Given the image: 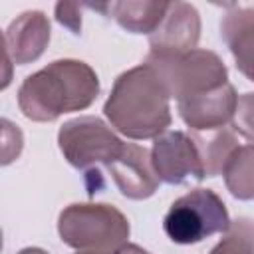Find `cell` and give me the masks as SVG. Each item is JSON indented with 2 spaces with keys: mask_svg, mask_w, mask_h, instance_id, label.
Here are the masks:
<instances>
[{
  "mask_svg": "<svg viewBox=\"0 0 254 254\" xmlns=\"http://www.w3.org/2000/svg\"><path fill=\"white\" fill-rule=\"evenodd\" d=\"M97 95L99 77L89 64L79 60H56L22 81L18 107L24 117L48 123L64 113L87 109Z\"/></svg>",
  "mask_w": 254,
  "mask_h": 254,
  "instance_id": "1",
  "label": "cell"
},
{
  "mask_svg": "<svg viewBox=\"0 0 254 254\" xmlns=\"http://www.w3.org/2000/svg\"><path fill=\"white\" fill-rule=\"evenodd\" d=\"M169 99L155 69L143 62L115 79L103 113L111 127L129 139H157L171 125Z\"/></svg>",
  "mask_w": 254,
  "mask_h": 254,
  "instance_id": "2",
  "label": "cell"
},
{
  "mask_svg": "<svg viewBox=\"0 0 254 254\" xmlns=\"http://www.w3.org/2000/svg\"><path fill=\"white\" fill-rule=\"evenodd\" d=\"M127 216L111 204H69L58 216V234L62 242L77 252L111 254L129 238Z\"/></svg>",
  "mask_w": 254,
  "mask_h": 254,
  "instance_id": "3",
  "label": "cell"
},
{
  "mask_svg": "<svg viewBox=\"0 0 254 254\" xmlns=\"http://www.w3.org/2000/svg\"><path fill=\"white\" fill-rule=\"evenodd\" d=\"M145 64L155 69L169 97L177 101L228 83L224 62L210 50L194 48L183 54L149 52Z\"/></svg>",
  "mask_w": 254,
  "mask_h": 254,
  "instance_id": "4",
  "label": "cell"
},
{
  "mask_svg": "<svg viewBox=\"0 0 254 254\" xmlns=\"http://www.w3.org/2000/svg\"><path fill=\"white\" fill-rule=\"evenodd\" d=\"M226 204L212 189H194L177 198L163 218V230L175 244H198L230 228Z\"/></svg>",
  "mask_w": 254,
  "mask_h": 254,
  "instance_id": "5",
  "label": "cell"
},
{
  "mask_svg": "<svg viewBox=\"0 0 254 254\" xmlns=\"http://www.w3.org/2000/svg\"><path fill=\"white\" fill-rule=\"evenodd\" d=\"M58 145L64 159L77 171L113 163L125 143L99 117L83 115L65 121L58 131Z\"/></svg>",
  "mask_w": 254,
  "mask_h": 254,
  "instance_id": "6",
  "label": "cell"
},
{
  "mask_svg": "<svg viewBox=\"0 0 254 254\" xmlns=\"http://www.w3.org/2000/svg\"><path fill=\"white\" fill-rule=\"evenodd\" d=\"M151 161L159 181L167 185H185L206 177L196 133L165 131L153 143Z\"/></svg>",
  "mask_w": 254,
  "mask_h": 254,
  "instance_id": "7",
  "label": "cell"
},
{
  "mask_svg": "<svg viewBox=\"0 0 254 254\" xmlns=\"http://www.w3.org/2000/svg\"><path fill=\"white\" fill-rule=\"evenodd\" d=\"M107 171L119 192L131 200L153 196L161 183L151 161V151L135 143H125L119 157L107 165Z\"/></svg>",
  "mask_w": 254,
  "mask_h": 254,
  "instance_id": "8",
  "label": "cell"
},
{
  "mask_svg": "<svg viewBox=\"0 0 254 254\" xmlns=\"http://www.w3.org/2000/svg\"><path fill=\"white\" fill-rule=\"evenodd\" d=\"M238 95L232 83L177 101L181 119L192 131H214L232 123Z\"/></svg>",
  "mask_w": 254,
  "mask_h": 254,
  "instance_id": "9",
  "label": "cell"
},
{
  "mask_svg": "<svg viewBox=\"0 0 254 254\" xmlns=\"http://www.w3.org/2000/svg\"><path fill=\"white\" fill-rule=\"evenodd\" d=\"M200 38V16L189 2H169L159 28L149 36V52L183 54L196 48Z\"/></svg>",
  "mask_w": 254,
  "mask_h": 254,
  "instance_id": "10",
  "label": "cell"
},
{
  "mask_svg": "<svg viewBox=\"0 0 254 254\" xmlns=\"http://www.w3.org/2000/svg\"><path fill=\"white\" fill-rule=\"evenodd\" d=\"M50 42V22L40 10H28L20 14L4 32L6 56L16 65H26L36 62L48 48Z\"/></svg>",
  "mask_w": 254,
  "mask_h": 254,
  "instance_id": "11",
  "label": "cell"
},
{
  "mask_svg": "<svg viewBox=\"0 0 254 254\" xmlns=\"http://www.w3.org/2000/svg\"><path fill=\"white\" fill-rule=\"evenodd\" d=\"M220 36L240 73L254 81V8L232 6L220 22Z\"/></svg>",
  "mask_w": 254,
  "mask_h": 254,
  "instance_id": "12",
  "label": "cell"
},
{
  "mask_svg": "<svg viewBox=\"0 0 254 254\" xmlns=\"http://www.w3.org/2000/svg\"><path fill=\"white\" fill-rule=\"evenodd\" d=\"M91 10H99L105 16H111L123 30L131 34H153L163 22L169 2H103L87 4Z\"/></svg>",
  "mask_w": 254,
  "mask_h": 254,
  "instance_id": "13",
  "label": "cell"
},
{
  "mask_svg": "<svg viewBox=\"0 0 254 254\" xmlns=\"http://www.w3.org/2000/svg\"><path fill=\"white\" fill-rule=\"evenodd\" d=\"M224 185L238 200H254V143L240 145L228 159L224 171Z\"/></svg>",
  "mask_w": 254,
  "mask_h": 254,
  "instance_id": "14",
  "label": "cell"
},
{
  "mask_svg": "<svg viewBox=\"0 0 254 254\" xmlns=\"http://www.w3.org/2000/svg\"><path fill=\"white\" fill-rule=\"evenodd\" d=\"M196 141H198V149H200V157H202L206 177L222 175L228 159L240 147L234 131H230L226 127L216 129V133L208 139H202L200 135H196Z\"/></svg>",
  "mask_w": 254,
  "mask_h": 254,
  "instance_id": "15",
  "label": "cell"
},
{
  "mask_svg": "<svg viewBox=\"0 0 254 254\" xmlns=\"http://www.w3.org/2000/svg\"><path fill=\"white\" fill-rule=\"evenodd\" d=\"M210 254H254V220L236 218L224 232V238L210 250Z\"/></svg>",
  "mask_w": 254,
  "mask_h": 254,
  "instance_id": "16",
  "label": "cell"
},
{
  "mask_svg": "<svg viewBox=\"0 0 254 254\" xmlns=\"http://www.w3.org/2000/svg\"><path fill=\"white\" fill-rule=\"evenodd\" d=\"M232 127L234 131H238V135L254 143V93L238 95L234 117H232Z\"/></svg>",
  "mask_w": 254,
  "mask_h": 254,
  "instance_id": "17",
  "label": "cell"
},
{
  "mask_svg": "<svg viewBox=\"0 0 254 254\" xmlns=\"http://www.w3.org/2000/svg\"><path fill=\"white\" fill-rule=\"evenodd\" d=\"M2 165H8L22 151V133L8 119H2Z\"/></svg>",
  "mask_w": 254,
  "mask_h": 254,
  "instance_id": "18",
  "label": "cell"
},
{
  "mask_svg": "<svg viewBox=\"0 0 254 254\" xmlns=\"http://www.w3.org/2000/svg\"><path fill=\"white\" fill-rule=\"evenodd\" d=\"M56 20L64 28H67L71 34H79L81 32V10H79V4H71V2L56 4Z\"/></svg>",
  "mask_w": 254,
  "mask_h": 254,
  "instance_id": "19",
  "label": "cell"
},
{
  "mask_svg": "<svg viewBox=\"0 0 254 254\" xmlns=\"http://www.w3.org/2000/svg\"><path fill=\"white\" fill-rule=\"evenodd\" d=\"M111 254H149V252L143 250V248L137 246V244H123L121 248H117V250L111 252Z\"/></svg>",
  "mask_w": 254,
  "mask_h": 254,
  "instance_id": "20",
  "label": "cell"
},
{
  "mask_svg": "<svg viewBox=\"0 0 254 254\" xmlns=\"http://www.w3.org/2000/svg\"><path fill=\"white\" fill-rule=\"evenodd\" d=\"M18 254H48V252L42 250V248H24V250H20Z\"/></svg>",
  "mask_w": 254,
  "mask_h": 254,
  "instance_id": "21",
  "label": "cell"
},
{
  "mask_svg": "<svg viewBox=\"0 0 254 254\" xmlns=\"http://www.w3.org/2000/svg\"><path fill=\"white\" fill-rule=\"evenodd\" d=\"M77 254H101V252H77Z\"/></svg>",
  "mask_w": 254,
  "mask_h": 254,
  "instance_id": "22",
  "label": "cell"
}]
</instances>
